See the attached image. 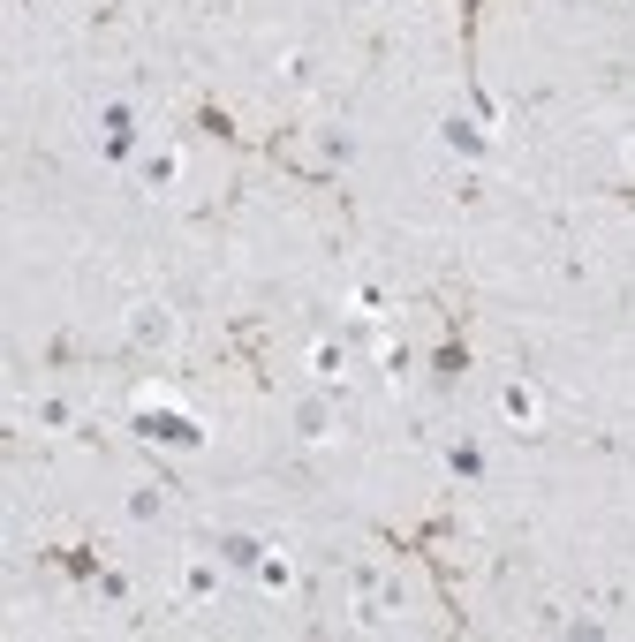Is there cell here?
<instances>
[{
	"instance_id": "3957f363",
	"label": "cell",
	"mask_w": 635,
	"mask_h": 642,
	"mask_svg": "<svg viewBox=\"0 0 635 642\" xmlns=\"http://www.w3.org/2000/svg\"><path fill=\"white\" fill-rule=\"evenodd\" d=\"M295 423H303V439H333V408L326 401H303V408H295Z\"/></svg>"
},
{
	"instance_id": "277c9868",
	"label": "cell",
	"mask_w": 635,
	"mask_h": 642,
	"mask_svg": "<svg viewBox=\"0 0 635 642\" xmlns=\"http://www.w3.org/2000/svg\"><path fill=\"white\" fill-rule=\"evenodd\" d=\"M258 575H265V590H288L295 567H288V552H280V559H258Z\"/></svg>"
},
{
	"instance_id": "7a4b0ae2",
	"label": "cell",
	"mask_w": 635,
	"mask_h": 642,
	"mask_svg": "<svg viewBox=\"0 0 635 642\" xmlns=\"http://www.w3.org/2000/svg\"><path fill=\"white\" fill-rule=\"evenodd\" d=\"M499 408H507V423L530 431V423H537V386H507V393H499Z\"/></svg>"
},
{
	"instance_id": "6da1fadb",
	"label": "cell",
	"mask_w": 635,
	"mask_h": 642,
	"mask_svg": "<svg viewBox=\"0 0 635 642\" xmlns=\"http://www.w3.org/2000/svg\"><path fill=\"white\" fill-rule=\"evenodd\" d=\"M144 439H167V446H197L205 431L189 416H174V408H159V401H144Z\"/></svg>"
},
{
	"instance_id": "5b68a950",
	"label": "cell",
	"mask_w": 635,
	"mask_h": 642,
	"mask_svg": "<svg viewBox=\"0 0 635 642\" xmlns=\"http://www.w3.org/2000/svg\"><path fill=\"white\" fill-rule=\"evenodd\" d=\"M182 582H189V597H205L220 575H212V559H189V575H182Z\"/></svg>"
}]
</instances>
